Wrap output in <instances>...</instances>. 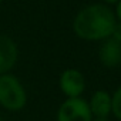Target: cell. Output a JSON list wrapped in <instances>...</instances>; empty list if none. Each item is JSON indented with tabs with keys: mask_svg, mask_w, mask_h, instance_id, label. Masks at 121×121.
<instances>
[{
	"mask_svg": "<svg viewBox=\"0 0 121 121\" xmlns=\"http://www.w3.org/2000/svg\"><path fill=\"white\" fill-rule=\"evenodd\" d=\"M58 87L66 98H76L81 97L86 90V78L83 73L77 69H67L60 74Z\"/></svg>",
	"mask_w": 121,
	"mask_h": 121,
	"instance_id": "cell-4",
	"label": "cell"
},
{
	"mask_svg": "<svg viewBox=\"0 0 121 121\" xmlns=\"http://www.w3.org/2000/svg\"><path fill=\"white\" fill-rule=\"evenodd\" d=\"M98 60L107 69H117L121 66V41L108 37L100 41Z\"/></svg>",
	"mask_w": 121,
	"mask_h": 121,
	"instance_id": "cell-6",
	"label": "cell"
},
{
	"mask_svg": "<svg viewBox=\"0 0 121 121\" xmlns=\"http://www.w3.org/2000/svg\"><path fill=\"white\" fill-rule=\"evenodd\" d=\"M93 114L90 111L87 100L81 97L66 98L57 110V121H91Z\"/></svg>",
	"mask_w": 121,
	"mask_h": 121,
	"instance_id": "cell-3",
	"label": "cell"
},
{
	"mask_svg": "<svg viewBox=\"0 0 121 121\" xmlns=\"http://www.w3.org/2000/svg\"><path fill=\"white\" fill-rule=\"evenodd\" d=\"M0 3H2V0H0Z\"/></svg>",
	"mask_w": 121,
	"mask_h": 121,
	"instance_id": "cell-14",
	"label": "cell"
},
{
	"mask_svg": "<svg viewBox=\"0 0 121 121\" xmlns=\"http://www.w3.org/2000/svg\"><path fill=\"white\" fill-rule=\"evenodd\" d=\"M114 7H115V9H114L115 19H117V22H118V23H121V0H118L117 4H115Z\"/></svg>",
	"mask_w": 121,
	"mask_h": 121,
	"instance_id": "cell-10",
	"label": "cell"
},
{
	"mask_svg": "<svg viewBox=\"0 0 121 121\" xmlns=\"http://www.w3.org/2000/svg\"><path fill=\"white\" fill-rule=\"evenodd\" d=\"M117 2H118V0H101V3L103 4H105V6H115L117 4Z\"/></svg>",
	"mask_w": 121,
	"mask_h": 121,
	"instance_id": "cell-11",
	"label": "cell"
},
{
	"mask_svg": "<svg viewBox=\"0 0 121 121\" xmlns=\"http://www.w3.org/2000/svg\"><path fill=\"white\" fill-rule=\"evenodd\" d=\"M27 104V91L13 74H0V107L7 111H22Z\"/></svg>",
	"mask_w": 121,
	"mask_h": 121,
	"instance_id": "cell-2",
	"label": "cell"
},
{
	"mask_svg": "<svg viewBox=\"0 0 121 121\" xmlns=\"http://www.w3.org/2000/svg\"><path fill=\"white\" fill-rule=\"evenodd\" d=\"M111 100H112V107H111V114L121 121V86L117 87V90L111 94Z\"/></svg>",
	"mask_w": 121,
	"mask_h": 121,
	"instance_id": "cell-8",
	"label": "cell"
},
{
	"mask_svg": "<svg viewBox=\"0 0 121 121\" xmlns=\"http://www.w3.org/2000/svg\"><path fill=\"white\" fill-rule=\"evenodd\" d=\"M0 121H4V120H3V117H2V114H0Z\"/></svg>",
	"mask_w": 121,
	"mask_h": 121,
	"instance_id": "cell-13",
	"label": "cell"
},
{
	"mask_svg": "<svg viewBox=\"0 0 121 121\" xmlns=\"http://www.w3.org/2000/svg\"><path fill=\"white\" fill-rule=\"evenodd\" d=\"M111 37H114L115 40L121 41V23H118V22H117L115 29H114V31H112V36H111Z\"/></svg>",
	"mask_w": 121,
	"mask_h": 121,
	"instance_id": "cell-9",
	"label": "cell"
},
{
	"mask_svg": "<svg viewBox=\"0 0 121 121\" xmlns=\"http://www.w3.org/2000/svg\"><path fill=\"white\" fill-rule=\"evenodd\" d=\"M115 24L117 19L110 6L91 3L77 12L73 20V30L84 41H103L112 36Z\"/></svg>",
	"mask_w": 121,
	"mask_h": 121,
	"instance_id": "cell-1",
	"label": "cell"
},
{
	"mask_svg": "<svg viewBox=\"0 0 121 121\" xmlns=\"http://www.w3.org/2000/svg\"><path fill=\"white\" fill-rule=\"evenodd\" d=\"M19 60V47L16 41L7 36L0 33V74L10 73Z\"/></svg>",
	"mask_w": 121,
	"mask_h": 121,
	"instance_id": "cell-5",
	"label": "cell"
},
{
	"mask_svg": "<svg viewBox=\"0 0 121 121\" xmlns=\"http://www.w3.org/2000/svg\"><path fill=\"white\" fill-rule=\"evenodd\" d=\"M87 103L93 114V118H108L111 115L112 100H111V94L107 90L94 91Z\"/></svg>",
	"mask_w": 121,
	"mask_h": 121,
	"instance_id": "cell-7",
	"label": "cell"
},
{
	"mask_svg": "<svg viewBox=\"0 0 121 121\" xmlns=\"http://www.w3.org/2000/svg\"><path fill=\"white\" fill-rule=\"evenodd\" d=\"M91 121H110L108 118H93Z\"/></svg>",
	"mask_w": 121,
	"mask_h": 121,
	"instance_id": "cell-12",
	"label": "cell"
}]
</instances>
